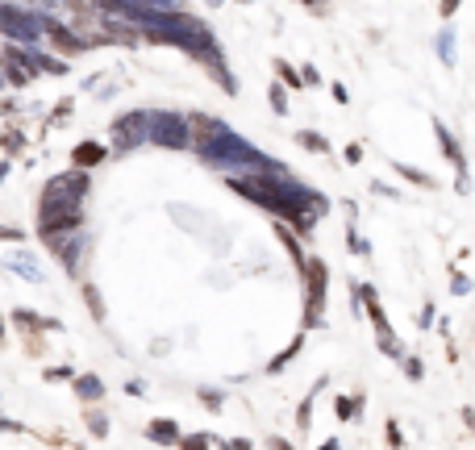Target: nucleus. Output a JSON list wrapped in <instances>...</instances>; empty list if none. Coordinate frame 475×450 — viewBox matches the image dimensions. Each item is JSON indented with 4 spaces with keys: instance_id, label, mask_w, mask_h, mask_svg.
Instances as JSON below:
<instances>
[{
    "instance_id": "1",
    "label": "nucleus",
    "mask_w": 475,
    "mask_h": 450,
    "mask_svg": "<svg viewBox=\"0 0 475 450\" xmlns=\"http://www.w3.org/2000/svg\"><path fill=\"white\" fill-rule=\"evenodd\" d=\"M196 126H200V154H204L213 167H238L242 176L276 171V163H267V159H263L250 142H242L226 121H217V117H196Z\"/></svg>"
},
{
    "instance_id": "2",
    "label": "nucleus",
    "mask_w": 475,
    "mask_h": 450,
    "mask_svg": "<svg viewBox=\"0 0 475 450\" xmlns=\"http://www.w3.org/2000/svg\"><path fill=\"white\" fill-rule=\"evenodd\" d=\"M146 138L150 142H159V146H167V150H180V146H188L192 142V126L188 117H180V113H146Z\"/></svg>"
},
{
    "instance_id": "3",
    "label": "nucleus",
    "mask_w": 475,
    "mask_h": 450,
    "mask_svg": "<svg viewBox=\"0 0 475 450\" xmlns=\"http://www.w3.org/2000/svg\"><path fill=\"white\" fill-rule=\"evenodd\" d=\"M0 34H8L17 42H34V38L47 34V17H34L17 4H0Z\"/></svg>"
},
{
    "instance_id": "4",
    "label": "nucleus",
    "mask_w": 475,
    "mask_h": 450,
    "mask_svg": "<svg viewBox=\"0 0 475 450\" xmlns=\"http://www.w3.org/2000/svg\"><path fill=\"white\" fill-rule=\"evenodd\" d=\"M146 113H125L117 126H113V146L117 150H134V146H142V142H150L146 138Z\"/></svg>"
},
{
    "instance_id": "5",
    "label": "nucleus",
    "mask_w": 475,
    "mask_h": 450,
    "mask_svg": "<svg viewBox=\"0 0 475 450\" xmlns=\"http://www.w3.org/2000/svg\"><path fill=\"white\" fill-rule=\"evenodd\" d=\"M104 159V150L96 146V142H84V146H75V163L80 167H92V163H100Z\"/></svg>"
},
{
    "instance_id": "6",
    "label": "nucleus",
    "mask_w": 475,
    "mask_h": 450,
    "mask_svg": "<svg viewBox=\"0 0 475 450\" xmlns=\"http://www.w3.org/2000/svg\"><path fill=\"white\" fill-rule=\"evenodd\" d=\"M150 438H154V442H180V430H175L171 421H154V425H150Z\"/></svg>"
},
{
    "instance_id": "7",
    "label": "nucleus",
    "mask_w": 475,
    "mask_h": 450,
    "mask_svg": "<svg viewBox=\"0 0 475 450\" xmlns=\"http://www.w3.org/2000/svg\"><path fill=\"white\" fill-rule=\"evenodd\" d=\"M75 392H80L84 401H100V379H92V375H84V379H75Z\"/></svg>"
},
{
    "instance_id": "8",
    "label": "nucleus",
    "mask_w": 475,
    "mask_h": 450,
    "mask_svg": "<svg viewBox=\"0 0 475 450\" xmlns=\"http://www.w3.org/2000/svg\"><path fill=\"white\" fill-rule=\"evenodd\" d=\"M438 54H442L446 63H455V34H450V30H446V34L438 38Z\"/></svg>"
},
{
    "instance_id": "9",
    "label": "nucleus",
    "mask_w": 475,
    "mask_h": 450,
    "mask_svg": "<svg viewBox=\"0 0 475 450\" xmlns=\"http://www.w3.org/2000/svg\"><path fill=\"white\" fill-rule=\"evenodd\" d=\"M455 4H459V0H442V13L450 17V13H455Z\"/></svg>"
}]
</instances>
